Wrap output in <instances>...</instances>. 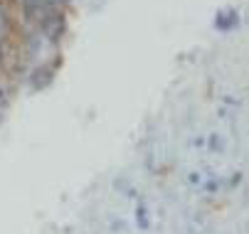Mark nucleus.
Segmentation results:
<instances>
[{
    "label": "nucleus",
    "instance_id": "nucleus-1",
    "mask_svg": "<svg viewBox=\"0 0 249 234\" xmlns=\"http://www.w3.org/2000/svg\"><path fill=\"white\" fill-rule=\"evenodd\" d=\"M42 27H45V32H47V37H52V40H54V37H59V32H62V27H64V25H62V17L52 13V15L45 20V25H42Z\"/></svg>",
    "mask_w": 249,
    "mask_h": 234
},
{
    "label": "nucleus",
    "instance_id": "nucleus-2",
    "mask_svg": "<svg viewBox=\"0 0 249 234\" xmlns=\"http://www.w3.org/2000/svg\"><path fill=\"white\" fill-rule=\"evenodd\" d=\"M0 59H3V45H0Z\"/></svg>",
    "mask_w": 249,
    "mask_h": 234
}]
</instances>
